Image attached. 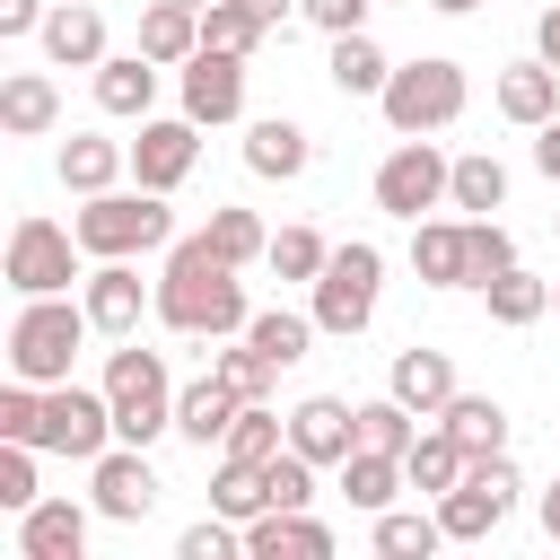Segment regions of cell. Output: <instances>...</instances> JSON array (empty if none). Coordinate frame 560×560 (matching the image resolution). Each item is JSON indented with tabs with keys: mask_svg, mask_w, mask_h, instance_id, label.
<instances>
[{
	"mask_svg": "<svg viewBox=\"0 0 560 560\" xmlns=\"http://www.w3.org/2000/svg\"><path fill=\"white\" fill-rule=\"evenodd\" d=\"M158 324L184 332V341H228V332L254 324L245 280H236V262L210 254V236H175L166 245V262H158Z\"/></svg>",
	"mask_w": 560,
	"mask_h": 560,
	"instance_id": "6da1fadb",
	"label": "cell"
},
{
	"mask_svg": "<svg viewBox=\"0 0 560 560\" xmlns=\"http://www.w3.org/2000/svg\"><path fill=\"white\" fill-rule=\"evenodd\" d=\"M88 298H18V315H9V376H26V385H61L70 368H79V350H88Z\"/></svg>",
	"mask_w": 560,
	"mask_h": 560,
	"instance_id": "7a4b0ae2",
	"label": "cell"
},
{
	"mask_svg": "<svg viewBox=\"0 0 560 560\" xmlns=\"http://www.w3.org/2000/svg\"><path fill=\"white\" fill-rule=\"evenodd\" d=\"M79 245H88V262H114V254H166L175 245V210H166V192H149V184H114V192H88L79 201Z\"/></svg>",
	"mask_w": 560,
	"mask_h": 560,
	"instance_id": "3957f363",
	"label": "cell"
},
{
	"mask_svg": "<svg viewBox=\"0 0 560 560\" xmlns=\"http://www.w3.org/2000/svg\"><path fill=\"white\" fill-rule=\"evenodd\" d=\"M105 394H114V438L122 446H158L175 429V385H166V359L140 350V332L122 350H105Z\"/></svg>",
	"mask_w": 560,
	"mask_h": 560,
	"instance_id": "277c9868",
	"label": "cell"
},
{
	"mask_svg": "<svg viewBox=\"0 0 560 560\" xmlns=\"http://www.w3.org/2000/svg\"><path fill=\"white\" fill-rule=\"evenodd\" d=\"M464 61H446V52H420V61H394V79H385V122L402 131V140H420V131H446V122H464Z\"/></svg>",
	"mask_w": 560,
	"mask_h": 560,
	"instance_id": "5b68a950",
	"label": "cell"
},
{
	"mask_svg": "<svg viewBox=\"0 0 560 560\" xmlns=\"http://www.w3.org/2000/svg\"><path fill=\"white\" fill-rule=\"evenodd\" d=\"M79 228H61V219H44V210H26L18 228H9V254H0V280L18 289V298H61L70 280H88L79 271Z\"/></svg>",
	"mask_w": 560,
	"mask_h": 560,
	"instance_id": "8992f818",
	"label": "cell"
},
{
	"mask_svg": "<svg viewBox=\"0 0 560 560\" xmlns=\"http://www.w3.org/2000/svg\"><path fill=\"white\" fill-rule=\"evenodd\" d=\"M376 280H385V254H376L368 236H350V245H332V262H324L306 315H315L332 341H350V332H368V315H376Z\"/></svg>",
	"mask_w": 560,
	"mask_h": 560,
	"instance_id": "52a82bcc",
	"label": "cell"
},
{
	"mask_svg": "<svg viewBox=\"0 0 560 560\" xmlns=\"http://www.w3.org/2000/svg\"><path fill=\"white\" fill-rule=\"evenodd\" d=\"M35 446H44V455H70V464H96V455L114 446V394H105V385H79V376L44 385Z\"/></svg>",
	"mask_w": 560,
	"mask_h": 560,
	"instance_id": "ba28073f",
	"label": "cell"
},
{
	"mask_svg": "<svg viewBox=\"0 0 560 560\" xmlns=\"http://www.w3.org/2000/svg\"><path fill=\"white\" fill-rule=\"evenodd\" d=\"M516 464L508 455H472L464 464V481L446 490V499H429L438 508V525H446V542H490L499 525H508V508H516Z\"/></svg>",
	"mask_w": 560,
	"mask_h": 560,
	"instance_id": "9c48e42d",
	"label": "cell"
},
{
	"mask_svg": "<svg viewBox=\"0 0 560 560\" xmlns=\"http://www.w3.org/2000/svg\"><path fill=\"white\" fill-rule=\"evenodd\" d=\"M446 184H455V158L420 131V140H394L385 149V166H376V210L385 219H429L438 201H446Z\"/></svg>",
	"mask_w": 560,
	"mask_h": 560,
	"instance_id": "30bf717a",
	"label": "cell"
},
{
	"mask_svg": "<svg viewBox=\"0 0 560 560\" xmlns=\"http://www.w3.org/2000/svg\"><path fill=\"white\" fill-rule=\"evenodd\" d=\"M158 490H166V481H158L149 446H122V438H114V446L88 464V508H96L105 525H140V516L158 508Z\"/></svg>",
	"mask_w": 560,
	"mask_h": 560,
	"instance_id": "8fae6325",
	"label": "cell"
},
{
	"mask_svg": "<svg viewBox=\"0 0 560 560\" xmlns=\"http://www.w3.org/2000/svg\"><path fill=\"white\" fill-rule=\"evenodd\" d=\"M79 298H88V324H96L105 341H131V332H140V315H158V280H140V262H131V254L96 262V271L79 280Z\"/></svg>",
	"mask_w": 560,
	"mask_h": 560,
	"instance_id": "7c38bea8",
	"label": "cell"
},
{
	"mask_svg": "<svg viewBox=\"0 0 560 560\" xmlns=\"http://www.w3.org/2000/svg\"><path fill=\"white\" fill-rule=\"evenodd\" d=\"M175 88H184V114L210 131V122H236L245 114V52H219V44H201L184 70H175Z\"/></svg>",
	"mask_w": 560,
	"mask_h": 560,
	"instance_id": "4fadbf2b",
	"label": "cell"
},
{
	"mask_svg": "<svg viewBox=\"0 0 560 560\" xmlns=\"http://www.w3.org/2000/svg\"><path fill=\"white\" fill-rule=\"evenodd\" d=\"M192 158H201V122H192V114H149L140 140H131V184L175 192V184L192 175Z\"/></svg>",
	"mask_w": 560,
	"mask_h": 560,
	"instance_id": "5bb4252c",
	"label": "cell"
},
{
	"mask_svg": "<svg viewBox=\"0 0 560 560\" xmlns=\"http://www.w3.org/2000/svg\"><path fill=\"white\" fill-rule=\"evenodd\" d=\"M385 394L394 402H411L420 420H438L464 385H455V359L446 350H429V341H411V350H394V368H385Z\"/></svg>",
	"mask_w": 560,
	"mask_h": 560,
	"instance_id": "9a60e30c",
	"label": "cell"
},
{
	"mask_svg": "<svg viewBox=\"0 0 560 560\" xmlns=\"http://www.w3.org/2000/svg\"><path fill=\"white\" fill-rule=\"evenodd\" d=\"M289 446H298L306 464H341V455L359 446V402H341V394H306V402L289 411Z\"/></svg>",
	"mask_w": 560,
	"mask_h": 560,
	"instance_id": "2e32d148",
	"label": "cell"
},
{
	"mask_svg": "<svg viewBox=\"0 0 560 560\" xmlns=\"http://www.w3.org/2000/svg\"><path fill=\"white\" fill-rule=\"evenodd\" d=\"M88 516L79 499H35L18 516V560H88Z\"/></svg>",
	"mask_w": 560,
	"mask_h": 560,
	"instance_id": "e0dca14e",
	"label": "cell"
},
{
	"mask_svg": "<svg viewBox=\"0 0 560 560\" xmlns=\"http://www.w3.org/2000/svg\"><path fill=\"white\" fill-rule=\"evenodd\" d=\"M236 411H245V394H236V385H228V376L210 368V376H192V385L175 394V438L210 455V446H219V438L236 429Z\"/></svg>",
	"mask_w": 560,
	"mask_h": 560,
	"instance_id": "ac0fdd59",
	"label": "cell"
},
{
	"mask_svg": "<svg viewBox=\"0 0 560 560\" xmlns=\"http://www.w3.org/2000/svg\"><path fill=\"white\" fill-rule=\"evenodd\" d=\"M245 560H332V525H315L306 508H262L245 525Z\"/></svg>",
	"mask_w": 560,
	"mask_h": 560,
	"instance_id": "d6986e66",
	"label": "cell"
},
{
	"mask_svg": "<svg viewBox=\"0 0 560 560\" xmlns=\"http://www.w3.org/2000/svg\"><path fill=\"white\" fill-rule=\"evenodd\" d=\"M158 70H166V61H149L140 44H131V52H105V61H96V105H105L114 122H149V105H158Z\"/></svg>",
	"mask_w": 560,
	"mask_h": 560,
	"instance_id": "ffe728a7",
	"label": "cell"
},
{
	"mask_svg": "<svg viewBox=\"0 0 560 560\" xmlns=\"http://www.w3.org/2000/svg\"><path fill=\"white\" fill-rule=\"evenodd\" d=\"M306 158H315L306 122H289V114L245 122V175H262V184H298V175H306Z\"/></svg>",
	"mask_w": 560,
	"mask_h": 560,
	"instance_id": "44dd1931",
	"label": "cell"
},
{
	"mask_svg": "<svg viewBox=\"0 0 560 560\" xmlns=\"http://www.w3.org/2000/svg\"><path fill=\"white\" fill-rule=\"evenodd\" d=\"M411 271H420V289H472L464 219H411Z\"/></svg>",
	"mask_w": 560,
	"mask_h": 560,
	"instance_id": "7402d4cb",
	"label": "cell"
},
{
	"mask_svg": "<svg viewBox=\"0 0 560 560\" xmlns=\"http://www.w3.org/2000/svg\"><path fill=\"white\" fill-rule=\"evenodd\" d=\"M490 96H499V114H508L516 131H542V122L560 114V70H551L542 52H534V61H508Z\"/></svg>",
	"mask_w": 560,
	"mask_h": 560,
	"instance_id": "603a6c76",
	"label": "cell"
},
{
	"mask_svg": "<svg viewBox=\"0 0 560 560\" xmlns=\"http://www.w3.org/2000/svg\"><path fill=\"white\" fill-rule=\"evenodd\" d=\"M35 44H44V61H52V70H96V61H105V18H96L88 0H61V9L44 18V35H35Z\"/></svg>",
	"mask_w": 560,
	"mask_h": 560,
	"instance_id": "cb8c5ba5",
	"label": "cell"
},
{
	"mask_svg": "<svg viewBox=\"0 0 560 560\" xmlns=\"http://www.w3.org/2000/svg\"><path fill=\"white\" fill-rule=\"evenodd\" d=\"M52 122H61V88L44 70H9L0 79V131L9 140H44Z\"/></svg>",
	"mask_w": 560,
	"mask_h": 560,
	"instance_id": "d4e9b609",
	"label": "cell"
},
{
	"mask_svg": "<svg viewBox=\"0 0 560 560\" xmlns=\"http://www.w3.org/2000/svg\"><path fill=\"white\" fill-rule=\"evenodd\" d=\"M52 166H61V184L88 201V192H114V184L131 175V149H122V140H96V131H70Z\"/></svg>",
	"mask_w": 560,
	"mask_h": 560,
	"instance_id": "484cf974",
	"label": "cell"
},
{
	"mask_svg": "<svg viewBox=\"0 0 560 560\" xmlns=\"http://www.w3.org/2000/svg\"><path fill=\"white\" fill-rule=\"evenodd\" d=\"M464 464H472V455L455 446V429H446V420H429V429L402 446V481H411L420 499H446V490L464 481Z\"/></svg>",
	"mask_w": 560,
	"mask_h": 560,
	"instance_id": "4316f807",
	"label": "cell"
},
{
	"mask_svg": "<svg viewBox=\"0 0 560 560\" xmlns=\"http://www.w3.org/2000/svg\"><path fill=\"white\" fill-rule=\"evenodd\" d=\"M332 472H341V499H350V508H368V516H385V508H394V490H411V481H402V455H376V446H350Z\"/></svg>",
	"mask_w": 560,
	"mask_h": 560,
	"instance_id": "83f0119b",
	"label": "cell"
},
{
	"mask_svg": "<svg viewBox=\"0 0 560 560\" xmlns=\"http://www.w3.org/2000/svg\"><path fill=\"white\" fill-rule=\"evenodd\" d=\"M481 306H490V324L525 332V324H542V315H551V280H534L525 262H508L499 280H481Z\"/></svg>",
	"mask_w": 560,
	"mask_h": 560,
	"instance_id": "f1b7e54d",
	"label": "cell"
},
{
	"mask_svg": "<svg viewBox=\"0 0 560 560\" xmlns=\"http://www.w3.org/2000/svg\"><path fill=\"white\" fill-rule=\"evenodd\" d=\"M140 52L166 61V70H184V61L201 52V9H184V0H149V18H140Z\"/></svg>",
	"mask_w": 560,
	"mask_h": 560,
	"instance_id": "f546056e",
	"label": "cell"
},
{
	"mask_svg": "<svg viewBox=\"0 0 560 560\" xmlns=\"http://www.w3.org/2000/svg\"><path fill=\"white\" fill-rule=\"evenodd\" d=\"M324 79H332L341 96H385L394 61H385V52H376V35L359 26V35H332V61H324Z\"/></svg>",
	"mask_w": 560,
	"mask_h": 560,
	"instance_id": "4dcf8cb0",
	"label": "cell"
},
{
	"mask_svg": "<svg viewBox=\"0 0 560 560\" xmlns=\"http://www.w3.org/2000/svg\"><path fill=\"white\" fill-rule=\"evenodd\" d=\"M446 201H455L464 219H499V210H508V166H499L490 149H464V158H455V184H446Z\"/></svg>",
	"mask_w": 560,
	"mask_h": 560,
	"instance_id": "1f68e13d",
	"label": "cell"
},
{
	"mask_svg": "<svg viewBox=\"0 0 560 560\" xmlns=\"http://www.w3.org/2000/svg\"><path fill=\"white\" fill-rule=\"evenodd\" d=\"M315 332H324V324H315V315H298V306H262V315L245 324V341H254V350H262L280 376H289V368L315 350Z\"/></svg>",
	"mask_w": 560,
	"mask_h": 560,
	"instance_id": "d6a6232c",
	"label": "cell"
},
{
	"mask_svg": "<svg viewBox=\"0 0 560 560\" xmlns=\"http://www.w3.org/2000/svg\"><path fill=\"white\" fill-rule=\"evenodd\" d=\"M368 542H376V560H429L446 542V525H438V508H385L368 525Z\"/></svg>",
	"mask_w": 560,
	"mask_h": 560,
	"instance_id": "836d02e7",
	"label": "cell"
},
{
	"mask_svg": "<svg viewBox=\"0 0 560 560\" xmlns=\"http://www.w3.org/2000/svg\"><path fill=\"white\" fill-rule=\"evenodd\" d=\"M438 420L455 429L464 455H508V411H499V394H455Z\"/></svg>",
	"mask_w": 560,
	"mask_h": 560,
	"instance_id": "e575fe53",
	"label": "cell"
},
{
	"mask_svg": "<svg viewBox=\"0 0 560 560\" xmlns=\"http://www.w3.org/2000/svg\"><path fill=\"white\" fill-rule=\"evenodd\" d=\"M210 508H219V516H236V525H254V516L271 508V481H262V464H236V455H219V472H210Z\"/></svg>",
	"mask_w": 560,
	"mask_h": 560,
	"instance_id": "d590c367",
	"label": "cell"
},
{
	"mask_svg": "<svg viewBox=\"0 0 560 560\" xmlns=\"http://www.w3.org/2000/svg\"><path fill=\"white\" fill-rule=\"evenodd\" d=\"M201 236H210V254H219V262H236V271L271 254V236H262V219H254V210H236V201H219Z\"/></svg>",
	"mask_w": 560,
	"mask_h": 560,
	"instance_id": "8d00e7d4",
	"label": "cell"
},
{
	"mask_svg": "<svg viewBox=\"0 0 560 560\" xmlns=\"http://www.w3.org/2000/svg\"><path fill=\"white\" fill-rule=\"evenodd\" d=\"M210 368H219V376H228V385H236L245 402H271V385H280V368H271V359H262V350H254L245 332L210 341Z\"/></svg>",
	"mask_w": 560,
	"mask_h": 560,
	"instance_id": "74e56055",
	"label": "cell"
},
{
	"mask_svg": "<svg viewBox=\"0 0 560 560\" xmlns=\"http://www.w3.org/2000/svg\"><path fill=\"white\" fill-rule=\"evenodd\" d=\"M280 446H289V420H280L271 402H245V411H236V429L219 438V455H236V464H271Z\"/></svg>",
	"mask_w": 560,
	"mask_h": 560,
	"instance_id": "f35d334b",
	"label": "cell"
},
{
	"mask_svg": "<svg viewBox=\"0 0 560 560\" xmlns=\"http://www.w3.org/2000/svg\"><path fill=\"white\" fill-rule=\"evenodd\" d=\"M411 438H420V411H411V402H394V394L359 402V446H376V455H402Z\"/></svg>",
	"mask_w": 560,
	"mask_h": 560,
	"instance_id": "ab89813d",
	"label": "cell"
},
{
	"mask_svg": "<svg viewBox=\"0 0 560 560\" xmlns=\"http://www.w3.org/2000/svg\"><path fill=\"white\" fill-rule=\"evenodd\" d=\"M262 262H271V271H280V280H306V289H315V280H324V262H332V245H324V236H315V228H280V236H271V254H262Z\"/></svg>",
	"mask_w": 560,
	"mask_h": 560,
	"instance_id": "60d3db41",
	"label": "cell"
},
{
	"mask_svg": "<svg viewBox=\"0 0 560 560\" xmlns=\"http://www.w3.org/2000/svg\"><path fill=\"white\" fill-rule=\"evenodd\" d=\"M262 35H271V26H262L245 0H210V9H201V44H219V52H254Z\"/></svg>",
	"mask_w": 560,
	"mask_h": 560,
	"instance_id": "b9f144b4",
	"label": "cell"
},
{
	"mask_svg": "<svg viewBox=\"0 0 560 560\" xmlns=\"http://www.w3.org/2000/svg\"><path fill=\"white\" fill-rule=\"evenodd\" d=\"M35 455H44V446H26V438H0V508H9V516H26V508L44 499V490H35Z\"/></svg>",
	"mask_w": 560,
	"mask_h": 560,
	"instance_id": "7bdbcfd3",
	"label": "cell"
},
{
	"mask_svg": "<svg viewBox=\"0 0 560 560\" xmlns=\"http://www.w3.org/2000/svg\"><path fill=\"white\" fill-rule=\"evenodd\" d=\"M315 472H324V464H306L298 446H280V455L262 464V481H271V508H315Z\"/></svg>",
	"mask_w": 560,
	"mask_h": 560,
	"instance_id": "ee69618b",
	"label": "cell"
},
{
	"mask_svg": "<svg viewBox=\"0 0 560 560\" xmlns=\"http://www.w3.org/2000/svg\"><path fill=\"white\" fill-rule=\"evenodd\" d=\"M228 551H245V525H236V516H219V508H210L201 525H184V534H175V560H228Z\"/></svg>",
	"mask_w": 560,
	"mask_h": 560,
	"instance_id": "f6af8a7d",
	"label": "cell"
},
{
	"mask_svg": "<svg viewBox=\"0 0 560 560\" xmlns=\"http://www.w3.org/2000/svg\"><path fill=\"white\" fill-rule=\"evenodd\" d=\"M464 245H472V289H481V280H499V271L516 262V236H508L499 219H464Z\"/></svg>",
	"mask_w": 560,
	"mask_h": 560,
	"instance_id": "bcb514c9",
	"label": "cell"
},
{
	"mask_svg": "<svg viewBox=\"0 0 560 560\" xmlns=\"http://www.w3.org/2000/svg\"><path fill=\"white\" fill-rule=\"evenodd\" d=\"M368 9H376V0H298V18H306L315 35H359Z\"/></svg>",
	"mask_w": 560,
	"mask_h": 560,
	"instance_id": "7dc6e473",
	"label": "cell"
},
{
	"mask_svg": "<svg viewBox=\"0 0 560 560\" xmlns=\"http://www.w3.org/2000/svg\"><path fill=\"white\" fill-rule=\"evenodd\" d=\"M44 0H0V35H44Z\"/></svg>",
	"mask_w": 560,
	"mask_h": 560,
	"instance_id": "c3c4849f",
	"label": "cell"
},
{
	"mask_svg": "<svg viewBox=\"0 0 560 560\" xmlns=\"http://www.w3.org/2000/svg\"><path fill=\"white\" fill-rule=\"evenodd\" d=\"M534 166H542V175H551V184H560V114H551V122H542V131H534Z\"/></svg>",
	"mask_w": 560,
	"mask_h": 560,
	"instance_id": "681fc988",
	"label": "cell"
},
{
	"mask_svg": "<svg viewBox=\"0 0 560 560\" xmlns=\"http://www.w3.org/2000/svg\"><path fill=\"white\" fill-rule=\"evenodd\" d=\"M534 52H542V61H551V70H560V0H551V9H542V18H534Z\"/></svg>",
	"mask_w": 560,
	"mask_h": 560,
	"instance_id": "f907efd6",
	"label": "cell"
},
{
	"mask_svg": "<svg viewBox=\"0 0 560 560\" xmlns=\"http://www.w3.org/2000/svg\"><path fill=\"white\" fill-rule=\"evenodd\" d=\"M245 9H254L262 26H289V9H298V0H245Z\"/></svg>",
	"mask_w": 560,
	"mask_h": 560,
	"instance_id": "816d5d0a",
	"label": "cell"
},
{
	"mask_svg": "<svg viewBox=\"0 0 560 560\" xmlns=\"http://www.w3.org/2000/svg\"><path fill=\"white\" fill-rule=\"evenodd\" d=\"M534 516H542V534H551V542H560V481H551V490H542V508H534Z\"/></svg>",
	"mask_w": 560,
	"mask_h": 560,
	"instance_id": "f5cc1de1",
	"label": "cell"
},
{
	"mask_svg": "<svg viewBox=\"0 0 560 560\" xmlns=\"http://www.w3.org/2000/svg\"><path fill=\"white\" fill-rule=\"evenodd\" d=\"M429 9H438V18H472L481 0H429Z\"/></svg>",
	"mask_w": 560,
	"mask_h": 560,
	"instance_id": "db71d44e",
	"label": "cell"
},
{
	"mask_svg": "<svg viewBox=\"0 0 560 560\" xmlns=\"http://www.w3.org/2000/svg\"><path fill=\"white\" fill-rule=\"evenodd\" d=\"M184 9H210V0H184Z\"/></svg>",
	"mask_w": 560,
	"mask_h": 560,
	"instance_id": "11a10c76",
	"label": "cell"
},
{
	"mask_svg": "<svg viewBox=\"0 0 560 560\" xmlns=\"http://www.w3.org/2000/svg\"><path fill=\"white\" fill-rule=\"evenodd\" d=\"M551 306H560V280H551Z\"/></svg>",
	"mask_w": 560,
	"mask_h": 560,
	"instance_id": "9f6ffc18",
	"label": "cell"
}]
</instances>
